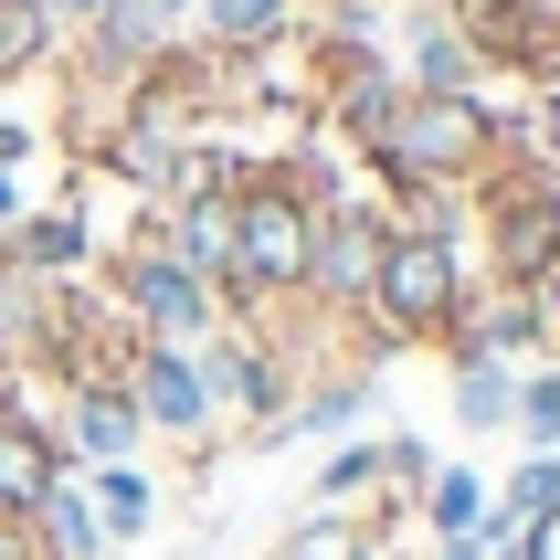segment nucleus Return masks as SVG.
Here are the masks:
<instances>
[{
  "instance_id": "nucleus-10",
  "label": "nucleus",
  "mask_w": 560,
  "mask_h": 560,
  "mask_svg": "<svg viewBox=\"0 0 560 560\" xmlns=\"http://www.w3.org/2000/svg\"><path fill=\"white\" fill-rule=\"evenodd\" d=\"M63 476H74V466H63L54 423L22 402V381H0V518H22V529H32V508L54 498Z\"/></svg>"
},
{
  "instance_id": "nucleus-7",
  "label": "nucleus",
  "mask_w": 560,
  "mask_h": 560,
  "mask_svg": "<svg viewBox=\"0 0 560 560\" xmlns=\"http://www.w3.org/2000/svg\"><path fill=\"white\" fill-rule=\"evenodd\" d=\"M392 74L412 95H487V63H476L455 0H402V32H392Z\"/></svg>"
},
{
  "instance_id": "nucleus-17",
  "label": "nucleus",
  "mask_w": 560,
  "mask_h": 560,
  "mask_svg": "<svg viewBox=\"0 0 560 560\" xmlns=\"http://www.w3.org/2000/svg\"><path fill=\"white\" fill-rule=\"evenodd\" d=\"M371 360H328V371H307V392H296V423H285V444L296 434H349L360 412H371Z\"/></svg>"
},
{
  "instance_id": "nucleus-28",
  "label": "nucleus",
  "mask_w": 560,
  "mask_h": 560,
  "mask_svg": "<svg viewBox=\"0 0 560 560\" xmlns=\"http://www.w3.org/2000/svg\"><path fill=\"white\" fill-rule=\"evenodd\" d=\"M149 11H159V22H170V32H180V22H190V11H201V0H149Z\"/></svg>"
},
{
  "instance_id": "nucleus-12",
  "label": "nucleus",
  "mask_w": 560,
  "mask_h": 560,
  "mask_svg": "<svg viewBox=\"0 0 560 560\" xmlns=\"http://www.w3.org/2000/svg\"><path fill=\"white\" fill-rule=\"evenodd\" d=\"M487 508H498V487H487L476 466H434L423 498H412V529L434 539L444 560H487Z\"/></svg>"
},
{
  "instance_id": "nucleus-16",
  "label": "nucleus",
  "mask_w": 560,
  "mask_h": 560,
  "mask_svg": "<svg viewBox=\"0 0 560 560\" xmlns=\"http://www.w3.org/2000/svg\"><path fill=\"white\" fill-rule=\"evenodd\" d=\"M32 550L43 560H117V539H106V518H95V498H85V476H63L54 498L32 508Z\"/></svg>"
},
{
  "instance_id": "nucleus-9",
  "label": "nucleus",
  "mask_w": 560,
  "mask_h": 560,
  "mask_svg": "<svg viewBox=\"0 0 560 560\" xmlns=\"http://www.w3.org/2000/svg\"><path fill=\"white\" fill-rule=\"evenodd\" d=\"M434 360H508V371H529V360H560L550 349V307L518 296V285H476L466 317H455V339Z\"/></svg>"
},
{
  "instance_id": "nucleus-1",
  "label": "nucleus",
  "mask_w": 560,
  "mask_h": 560,
  "mask_svg": "<svg viewBox=\"0 0 560 560\" xmlns=\"http://www.w3.org/2000/svg\"><path fill=\"white\" fill-rule=\"evenodd\" d=\"M307 233H317V201L296 190L285 149H254L244 159V190H233V254H222V328H254L307 296Z\"/></svg>"
},
{
  "instance_id": "nucleus-4",
  "label": "nucleus",
  "mask_w": 560,
  "mask_h": 560,
  "mask_svg": "<svg viewBox=\"0 0 560 560\" xmlns=\"http://www.w3.org/2000/svg\"><path fill=\"white\" fill-rule=\"evenodd\" d=\"M381 244H392V212H381V190H339V201H317V233H307V296L296 307H317L328 328H360V307H371V265Z\"/></svg>"
},
{
  "instance_id": "nucleus-5",
  "label": "nucleus",
  "mask_w": 560,
  "mask_h": 560,
  "mask_svg": "<svg viewBox=\"0 0 560 560\" xmlns=\"http://www.w3.org/2000/svg\"><path fill=\"white\" fill-rule=\"evenodd\" d=\"M127 402H138V423H149V444H180L190 466H212L222 444V402H212V371H201V349L180 339H138L127 349Z\"/></svg>"
},
{
  "instance_id": "nucleus-3",
  "label": "nucleus",
  "mask_w": 560,
  "mask_h": 560,
  "mask_svg": "<svg viewBox=\"0 0 560 560\" xmlns=\"http://www.w3.org/2000/svg\"><path fill=\"white\" fill-rule=\"evenodd\" d=\"M95 285H106V307H117L138 339H180V349H201V339L222 328L212 276H201V265H180V254L159 244V222H149V212H138L117 244L95 254Z\"/></svg>"
},
{
  "instance_id": "nucleus-22",
  "label": "nucleus",
  "mask_w": 560,
  "mask_h": 560,
  "mask_svg": "<svg viewBox=\"0 0 560 560\" xmlns=\"http://www.w3.org/2000/svg\"><path fill=\"white\" fill-rule=\"evenodd\" d=\"M518 149H529V159H550V170H560V95L518 106Z\"/></svg>"
},
{
  "instance_id": "nucleus-14",
  "label": "nucleus",
  "mask_w": 560,
  "mask_h": 560,
  "mask_svg": "<svg viewBox=\"0 0 560 560\" xmlns=\"http://www.w3.org/2000/svg\"><path fill=\"white\" fill-rule=\"evenodd\" d=\"M265 560H392V529H381L371 508H307V518L276 529Z\"/></svg>"
},
{
  "instance_id": "nucleus-11",
  "label": "nucleus",
  "mask_w": 560,
  "mask_h": 560,
  "mask_svg": "<svg viewBox=\"0 0 560 560\" xmlns=\"http://www.w3.org/2000/svg\"><path fill=\"white\" fill-rule=\"evenodd\" d=\"M95 222H85V201H32L22 222H11V265L22 276H43V285H74V276H95Z\"/></svg>"
},
{
  "instance_id": "nucleus-15",
  "label": "nucleus",
  "mask_w": 560,
  "mask_h": 560,
  "mask_svg": "<svg viewBox=\"0 0 560 560\" xmlns=\"http://www.w3.org/2000/svg\"><path fill=\"white\" fill-rule=\"evenodd\" d=\"M54 63H63V22L43 0H0V95L54 85Z\"/></svg>"
},
{
  "instance_id": "nucleus-25",
  "label": "nucleus",
  "mask_w": 560,
  "mask_h": 560,
  "mask_svg": "<svg viewBox=\"0 0 560 560\" xmlns=\"http://www.w3.org/2000/svg\"><path fill=\"white\" fill-rule=\"evenodd\" d=\"M22 212H32V201H22V170H0V233H11Z\"/></svg>"
},
{
  "instance_id": "nucleus-26",
  "label": "nucleus",
  "mask_w": 560,
  "mask_h": 560,
  "mask_svg": "<svg viewBox=\"0 0 560 560\" xmlns=\"http://www.w3.org/2000/svg\"><path fill=\"white\" fill-rule=\"evenodd\" d=\"M43 11H54V22H63V32H85V22H95V11H106V0H43Z\"/></svg>"
},
{
  "instance_id": "nucleus-27",
  "label": "nucleus",
  "mask_w": 560,
  "mask_h": 560,
  "mask_svg": "<svg viewBox=\"0 0 560 560\" xmlns=\"http://www.w3.org/2000/svg\"><path fill=\"white\" fill-rule=\"evenodd\" d=\"M0 560H43V550H32V529H22V518H0Z\"/></svg>"
},
{
  "instance_id": "nucleus-18",
  "label": "nucleus",
  "mask_w": 560,
  "mask_h": 560,
  "mask_svg": "<svg viewBox=\"0 0 560 560\" xmlns=\"http://www.w3.org/2000/svg\"><path fill=\"white\" fill-rule=\"evenodd\" d=\"M85 498H95V518H106L117 550H138L159 529V476L149 466H85Z\"/></svg>"
},
{
  "instance_id": "nucleus-13",
  "label": "nucleus",
  "mask_w": 560,
  "mask_h": 560,
  "mask_svg": "<svg viewBox=\"0 0 560 560\" xmlns=\"http://www.w3.org/2000/svg\"><path fill=\"white\" fill-rule=\"evenodd\" d=\"M296 0H201L180 22V43H201V54H222V63H244V54H285L296 43Z\"/></svg>"
},
{
  "instance_id": "nucleus-2",
  "label": "nucleus",
  "mask_w": 560,
  "mask_h": 560,
  "mask_svg": "<svg viewBox=\"0 0 560 560\" xmlns=\"http://www.w3.org/2000/svg\"><path fill=\"white\" fill-rule=\"evenodd\" d=\"M508 149H518V106L498 95H402V117L381 127L360 170L381 180V201H402V190H476Z\"/></svg>"
},
{
  "instance_id": "nucleus-24",
  "label": "nucleus",
  "mask_w": 560,
  "mask_h": 560,
  "mask_svg": "<svg viewBox=\"0 0 560 560\" xmlns=\"http://www.w3.org/2000/svg\"><path fill=\"white\" fill-rule=\"evenodd\" d=\"M32 149H43V127L22 117V95H0V170H22Z\"/></svg>"
},
{
  "instance_id": "nucleus-20",
  "label": "nucleus",
  "mask_w": 560,
  "mask_h": 560,
  "mask_svg": "<svg viewBox=\"0 0 560 560\" xmlns=\"http://www.w3.org/2000/svg\"><path fill=\"white\" fill-rule=\"evenodd\" d=\"M381 498V434H339L317 466V508H371Z\"/></svg>"
},
{
  "instance_id": "nucleus-29",
  "label": "nucleus",
  "mask_w": 560,
  "mask_h": 560,
  "mask_svg": "<svg viewBox=\"0 0 560 560\" xmlns=\"http://www.w3.org/2000/svg\"><path fill=\"white\" fill-rule=\"evenodd\" d=\"M402 560H444V550H402Z\"/></svg>"
},
{
  "instance_id": "nucleus-6",
  "label": "nucleus",
  "mask_w": 560,
  "mask_h": 560,
  "mask_svg": "<svg viewBox=\"0 0 560 560\" xmlns=\"http://www.w3.org/2000/svg\"><path fill=\"white\" fill-rule=\"evenodd\" d=\"M476 63H487V95L518 85V106L560 95V0H455Z\"/></svg>"
},
{
  "instance_id": "nucleus-19",
  "label": "nucleus",
  "mask_w": 560,
  "mask_h": 560,
  "mask_svg": "<svg viewBox=\"0 0 560 560\" xmlns=\"http://www.w3.org/2000/svg\"><path fill=\"white\" fill-rule=\"evenodd\" d=\"M455 371V423L466 434H508L518 423V371L508 360H444Z\"/></svg>"
},
{
  "instance_id": "nucleus-21",
  "label": "nucleus",
  "mask_w": 560,
  "mask_h": 560,
  "mask_svg": "<svg viewBox=\"0 0 560 560\" xmlns=\"http://www.w3.org/2000/svg\"><path fill=\"white\" fill-rule=\"evenodd\" d=\"M508 434L529 444V455H560V360H529L518 371V423Z\"/></svg>"
},
{
  "instance_id": "nucleus-8",
  "label": "nucleus",
  "mask_w": 560,
  "mask_h": 560,
  "mask_svg": "<svg viewBox=\"0 0 560 560\" xmlns=\"http://www.w3.org/2000/svg\"><path fill=\"white\" fill-rule=\"evenodd\" d=\"M54 444L63 466H138V444H149V423H138V402H127V381H63L54 402Z\"/></svg>"
},
{
  "instance_id": "nucleus-23",
  "label": "nucleus",
  "mask_w": 560,
  "mask_h": 560,
  "mask_svg": "<svg viewBox=\"0 0 560 560\" xmlns=\"http://www.w3.org/2000/svg\"><path fill=\"white\" fill-rule=\"evenodd\" d=\"M498 560H560V508H539V518H518Z\"/></svg>"
}]
</instances>
